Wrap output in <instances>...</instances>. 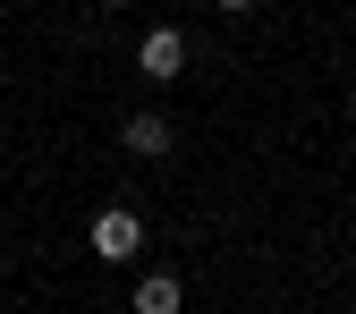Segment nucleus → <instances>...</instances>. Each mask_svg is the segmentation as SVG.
<instances>
[{
  "label": "nucleus",
  "mask_w": 356,
  "mask_h": 314,
  "mask_svg": "<svg viewBox=\"0 0 356 314\" xmlns=\"http://www.w3.org/2000/svg\"><path fill=\"white\" fill-rule=\"evenodd\" d=\"M85 246H94L102 263H136V255H145V221L127 212V204H102L94 230H85Z\"/></svg>",
  "instance_id": "nucleus-1"
},
{
  "label": "nucleus",
  "mask_w": 356,
  "mask_h": 314,
  "mask_svg": "<svg viewBox=\"0 0 356 314\" xmlns=\"http://www.w3.org/2000/svg\"><path fill=\"white\" fill-rule=\"evenodd\" d=\"M136 68H145L153 85H170L178 68H187V34H178V26H153V34L136 42Z\"/></svg>",
  "instance_id": "nucleus-2"
},
{
  "label": "nucleus",
  "mask_w": 356,
  "mask_h": 314,
  "mask_svg": "<svg viewBox=\"0 0 356 314\" xmlns=\"http://www.w3.org/2000/svg\"><path fill=\"white\" fill-rule=\"evenodd\" d=\"M119 145H127V153H136V162H161V153L178 145V127H170L161 111H136V119H127V127H119Z\"/></svg>",
  "instance_id": "nucleus-3"
},
{
  "label": "nucleus",
  "mask_w": 356,
  "mask_h": 314,
  "mask_svg": "<svg viewBox=\"0 0 356 314\" xmlns=\"http://www.w3.org/2000/svg\"><path fill=\"white\" fill-rule=\"evenodd\" d=\"M187 297H178V272H145L136 281V314H178Z\"/></svg>",
  "instance_id": "nucleus-4"
},
{
  "label": "nucleus",
  "mask_w": 356,
  "mask_h": 314,
  "mask_svg": "<svg viewBox=\"0 0 356 314\" xmlns=\"http://www.w3.org/2000/svg\"><path fill=\"white\" fill-rule=\"evenodd\" d=\"M212 9H254V0H212Z\"/></svg>",
  "instance_id": "nucleus-5"
},
{
  "label": "nucleus",
  "mask_w": 356,
  "mask_h": 314,
  "mask_svg": "<svg viewBox=\"0 0 356 314\" xmlns=\"http://www.w3.org/2000/svg\"><path fill=\"white\" fill-rule=\"evenodd\" d=\"M102 9H127V0H102Z\"/></svg>",
  "instance_id": "nucleus-6"
}]
</instances>
